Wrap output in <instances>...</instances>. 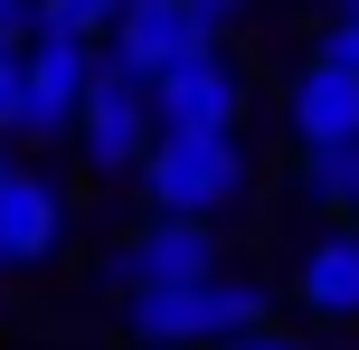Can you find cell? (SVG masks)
Here are the masks:
<instances>
[{
  "instance_id": "obj_1",
  "label": "cell",
  "mask_w": 359,
  "mask_h": 350,
  "mask_svg": "<svg viewBox=\"0 0 359 350\" xmlns=\"http://www.w3.org/2000/svg\"><path fill=\"white\" fill-rule=\"evenodd\" d=\"M274 294L255 275H198V284H161V294H123V332L142 350H227L236 332H265Z\"/></svg>"
},
{
  "instance_id": "obj_2",
  "label": "cell",
  "mask_w": 359,
  "mask_h": 350,
  "mask_svg": "<svg viewBox=\"0 0 359 350\" xmlns=\"http://www.w3.org/2000/svg\"><path fill=\"white\" fill-rule=\"evenodd\" d=\"M142 199H151V218H227V208H246V189H255V161H246V142L236 133H151V152H142Z\"/></svg>"
},
{
  "instance_id": "obj_3",
  "label": "cell",
  "mask_w": 359,
  "mask_h": 350,
  "mask_svg": "<svg viewBox=\"0 0 359 350\" xmlns=\"http://www.w3.org/2000/svg\"><path fill=\"white\" fill-rule=\"evenodd\" d=\"M198 275H227V237L208 218H142L104 256V294H161V284H198Z\"/></svg>"
},
{
  "instance_id": "obj_4",
  "label": "cell",
  "mask_w": 359,
  "mask_h": 350,
  "mask_svg": "<svg viewBox=\"0 0 359 350\" xmlns=\"http://www.w3.org/2000/svg\"><path fill=\"white\" fill-rule=\"evenodd\" d=\"M104 67V48H76V38H29L19 57V142H76V114H86V86Z\"/></svg>"
},
{
  "instance_id": "obj_5",
  "label": "cell",
  "mask_w": 359,
  "mask_h": 350,
  "mask_svg": "<svg viewBox=\"0 0 359 350\" xmlns=\"http://www.w3.org/2000/svg\"><path fill=\"white\" fill-rule=\"evenodd\" d=\"M151 86L142 76H123V67H95V86H86V114H76V152H86L104 180H123V170H142V152H151Z\"/></svg>"
},
{
  "instance_id": "obj_6",
  "label": "cell",
  "mask_w": 359,
  "mask_h": 350,
  "mask_svg": "<svg viewBox=\"0 0 359 350\" xmlns=\"http://www.w3.org/2000/svg\"><path fill=\"white\" fill-rule=\"evenodd\" d=\"M151 123L161 133H236L246 123V67L227 48L180 57L170 76H151Z\"/></svg>"
},
{
  "instance_id": "obj_7",
  "label": "cell",
  "mask_w": 359,
  "mask_h": 350,
  "mask_svg": "<svg viewBox=\"0 0 359 350\" xmlns=\"http://www.w3.org/2000/svg\"><path fill=\"white\" fill-rule=\"evenodd\" d=\"M198 48H217V19L198 10V0H123V19H114V38H104V67H123V76H170L180 57H198Z\"/></svg>"
},
{
  "instance_id": "obj_8",
  "label": "cell",
  "mask_w": 359,
  "mask_h": 350,
  "mask_svg": "<svg viewBox=\"0 0 359 350\" xmlns=\"http://www.w3.org/2000/svg\"><path fill=\"white\" fill-rule=\"evenodd\" d=\"M57 246H67V199H57V180H38L29 161L0 152V256H10V275L48 265Z\"/></svg>"
},
{
  "instance_id": "obj_9",
  "label": "cell",
  "mask_w": 359,
  "mask_h": 350,
  "mask_svg": "<svg viewBox=\"0 0 359 350\" xmlns=\"http://www.w3.org/2000/svg\"><path fill=\"white\" fill-rule=\"evenodd\" d=\"M284 123H293V142H303V152H322V142H359V76L331 67V57L312 48L303 67L284 76Z\"/></svg>"
},
{
  "instance_id": "obj_10",
  "label": "cell",
  "mask_w": 359,
  "mask_h": 350,
  "mask_svg": "<svg viewBox=\"0 0 359 350\" xmlns=\"http://www.w3.org/2000/svg\"><path fill=\"white\" fill-rule=\"evenodd\" d=\"M293 294H303L312 322H359V237L350 227H331V237L303 246V275H293Z\"/></svg>"
},
{
  "instance_id": "obj_11",
  "label": "cell",
  "mask_w": 359,
  "mask_h": 350,
  "mask_svg": "<svg viewBox=\"0 0 359 350\" xmlns=\"http://www.w3.org/2000/svg\"><path fill=\"white\" fill-rule=\"evenodd\" d=\"M303 199L359 218V142H322V152H303Z\"/></svg>"
},
{
  "instance_id": "obj_12",
  "label": "cell",
  "mask_w": 359,
  "mask_h": 350,
  "mask_svg": "<svg viewBox=\"0 0 359 350\" xmlns=\"http://www.w3.org/2000/svg\"><path fill=\"white\" fill-rule=\"evenodd\" d=\"M123 0H38V38H76V48H104Z\"/></svg>"
},
{
  "instance_id": "obj_13",
  "label": "cell",
  "mask_w": 359,
  "mask_h": 350,
  "mask_svg": "<svg viewBox=\"0 0 359 350\" xmlns=\"http://www.w3.org/2000/svg\"><path fill=\"white\" fill-rule=\"evenodd\" d=\"M322 57L359 76V0H331V10H322Z\"/></svg>"
},
{
  "instance_id": "obj_14",
  "label": "cell",
  "mask_w": 359,
  "mask_h": 350,
  "mask_svg": "<svg viewBox=\"0 0 359 350\" xmlns=\"http://www.w3.org/2000/svg\"><path fill=\"white\" fill-rule=\"evenodd\" d=\"M38 38V0H0V48H29Z\"/></svg>"
},
{
  "instance_id": "obj_15",
  "label": "cell",
  "mask_w": 359,
  "mask_h": 350,
  "mask_svg": "<svg viewBox=\"0 0 359 350\" xmlns=\"http://www.w3.org/2000/svg\"><path fill=\"white\" fill-rule=\"evenodd\" d=\"M19 57H29V48H0V133L19 123Z\"/></svg>"
},
{
  "instance_id": "obj_16",
  "label": "cell",
  "mask_w": 359,
  "mask_h": 350,
  "mask_svg": "<svg viewBox=\"0 0 359 350\" xmlns=\"http://www.w3.org/2000/svg\"><path fill=\"white\" fill-rule=\"evenodd\" d=\"M227 350H312V341H303V332H274V322H265V332H236Z\"/></svg>"
},
{
  "instance_id": "obj_17",
  "label": "cell",
  "mask_w": 359,
  "mask_h": 350,
  "mask_svg": "<svg viewBox=\"0 0 359 350\" xmlns=\"http://www.w3.org/2000/svg\"><path fill=\"white\" fill-rule=\"evenodd\" d=\"M0 275H10V256H0Z\"/></svg>"
},
{
  "instance_id": "obj_18",
  "label": "cell",
  "mask_w": 359,
  "mask_h": 350,
  "mask_svg": "<svg viewBox=\"0 0 359 350\" xmlns=\"http://www.w3.org/2000/svg\"><path fill=\"white\" fill-rule=\"evenodd\" d=\"M350 237H359V227H350Z\"/></svg>"
}]
</instances>
